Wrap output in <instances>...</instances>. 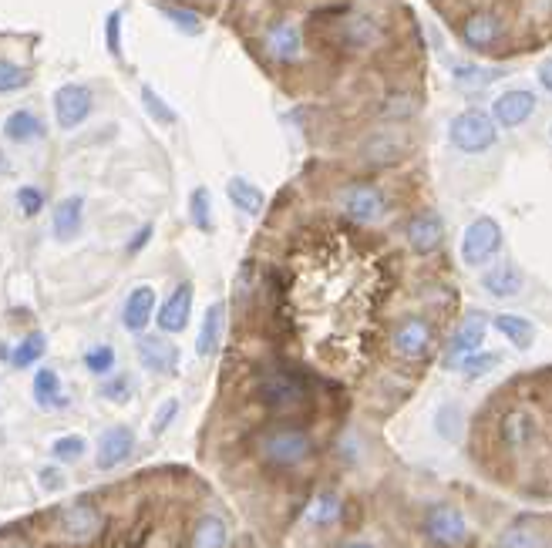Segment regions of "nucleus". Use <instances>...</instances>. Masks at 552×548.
I'll use <instances>...</instances> for the list:
<instances>
[{
	"label": "nucleus",
	"instance_id": "7",
	"mask_svg": "<svg viewBox=\"0 0 552 548\" xmlns=\"http://www.w3.org/2000/svg\"><path fill=\"white\" fill-rule=\"evenodd\" d=\"M435 350V327L425 317H404L391 330V354L404 364H418Z\"/></svg>",
	"mask_w": 552,
	"mask_h": 548
},
{
	"label": "nucleus",
	"instance_id": "4",
	"mask_svg": "<svg viewBox=\"0 0 552 548\" xmlns=\"http://www.w3.org/2000/svg\"><path fill=\"white\" fill-rule=\"evenodd\" d=\"M448 142L462 155H482L499 142V125H495L489 111H478V108L458 111L452 125H448Z\"/></svg>",
	"mask_w": 552,
	"mask_h": 548
},
{
	"label": "nucleus",
	"instance_id": "24",
	"mask_svg": "<svg viewBox=\"0 0 552 548\" xmlns=\"http://www.w3.org/2000/svg\"><path fill=\"white\" fill-rule=\"evenodd\" d=\"M4 138L7 142L27 145V142H38L44 138V122L38 118V111L31 108H17L4 118Z\"/></svg>",
	"mask_w": 552,
	"mask_h": 548
},
{
	"label": "nucleus",
	"instance_id": "52",
	"mask_svg": "<svg viewBox=\"0 0 552 548\" xmlns=\"http://www.w3.org/2000/svg\"><path fill=\"white\" fill-rule=\"evenodd\" d=\"M0 175H11V162H7L4 152H0Z\"/></svg>",
	"mask_w": 552,
	"mask_h": 548
},
{
	"label": "nucleus",
	"instance_id": "6",
	"mask_svg": "<svg viewBox=\"0 0 552 548\" xmlns=\"http://www.w3.org/2000/svg\"><path fill=\"white\" fill-rule=\"evenodd\" d=\"M502 249V226L489 216H478L465 226L462 243H458V253H462L465 266H489Z\"/></svg>",
	"mask_w": 552,
	"mask_h": 548
},
{
	"label": "nucleus",
	"instance_id": "42",
	"mask_svg": "<svg viewBox=\"0 0 552 548\" xmlns=\"http://www.w3.org/2000/svg\"><path fill=\"white\" fill-rule=\"evenodd\" d=\"M122 21H125V14L118 11V7L115 11H108V17H105V48L115 61H122V54H125V48H122Z\"/></svg>",
	"mask_w": 552,
	"mask_h": 548
},
{
	"label": "nucleus",
	"instance_id": "49",
	"mask_svg": "<svg viewBox=\"0 0 552 548\" xmlns=\"http://www.w3.org/2000/svg\"><path fill=\"white\" fill-rule=\"evenodd\" d=\"M536 78H539V85H542V88H546V91H549V95H552V58H546V61H542V64H539Z\"/></svg>",
	"mask_w": 552,
	"mask_h": 548
},
{
	"label": "nucleus",
	"instance_id": "3",
	"mask_svg": "<svg viewBox=\"0 0 552 548\" xmlns=\"http://www.w3.org/2000/svg\"><path fill=\"white\" fill-rule=\"evenodd\" d=\"M256 397L266 411L273 414H293L310 401V387L300 374L287 367H270L256 377Z\"/></svg>",
	"mask_w": 552,
	"mask_h": 548
},
{
	"label": "nucleus",
	"instance_id": "23",
	"mask_svg": "<svg viewBox=\"0 0 552 548\" xmlns=\"http://www.w3.org/2000/svg\"><path fill=\"white\" fill-rule=\"evenodd\" d=\"M223 330H226V303H209L206 313H202V327L196 337V354L199 357H213L223 343Z\"/></svg>",
	"mask_w": 552,
	"mask_h": 548
},
{
	"label": "nucleus",
	"instance_id": "17",
	"mask_svg": "<svg viewBox=\"0 0 552 548\" xmlns=\"http://www.w3.org/2000/svg\"><path fill=\"white\" fill-rule=\"evenodd\" d=\"M404 243H408L414 253H435V249L445 243V219L438 212H414L404 226Z\"/></svg>",
	"mask_w": 552,
	"mask_h": 548
},
{
	"label": "nucleus",
	"instance_id": "18",
	"mask_svg": "<svg viewBox=\"0 0 552 548\" xmlns=\"http://www.w3.org/2000/svg\"><path fill=\"white\" fill-rule=\"evenodd\" d=\"M502 34H505L502 17L492 14V11H475V14L462 24V44H465L468 51H475V54L492 51L495 44L502 41Z\"/></svg>",
	"mask_w": 552,
	"mask_h": 548
},
{
	"label": "nucleus",
	"instance_id": "46",
	"mask_svg": "<svg viewBox=\"0 0 552 548\" xmlns=\"http://www.w3.org/2000/svg\"><path fill=\"white\" fill-rule=\"evenodd\" d=\"M176 417H179V401H176V397H169V401H165L159 411H155V417H152V434H165Z\"/></svg>",
	"mask_w": 552,
	"mask_h": 548
},
{
	"label": "nucleus",
	"instance_id": "9",
	"mask_svg": "<svg viewBox=\"0 0 552 548\" xmlns=\"http://www.w3.org/2000/svg\"><path fill=\"white\" fill-rule=\"evenodd\" d=\"M51 105H54V122H58V128L71 132V128L88 122L91 108H95V95H91L88 85L68 81V85H61L58 91H54Z\"/></svg>",
	"mask_w": 552,
	"mask_h": 548
},
{
	"label": "nucleus",
	"instance_id": "48",
	"mask_svg": "<svg viewBox=\"0 0 552 548\" xmlns=\"http://www.w3.org/2000/svg\"><path fill=\"white\" fill-rule=\"evenodd\" d=\"M38 478H41V488L44 491H61L64 488V475H61L58 468H41Z\"/></svg>",
	"mask_w": 552,
	"mask_h": 548
},
{
	"label": "nucleus",
	"instance_id": "54",
	"mask_svg": "<svg viewBox=\"0 0 552 548\" xmlns=\"http://www.w3.org/2000/svg\"><path fill=\"white\" fill-rule=\"evenodd\" d=\"M549 138H552V125H549Z\"/></svg>",
	"mask_w": 552,
	"mask_h": 548
},
{
	"label": "nucleus",
	"instance_id": "5",
	"mask_svg": "<svg viewBox=\"0 0 552 548\" xmlns=\"http://www.w3.org/2000/svg\"><path fill=\"white\" fill-rule=\"evenodd\" d=\"M421 532H425V538L435 548H462L468 542V535H472V525H468L462 508L438 501L421 518Z\"/></svg>",
	"mask_w": 552,
	"mask_h": 548
},
{
	"label": "nucleus",
	"instance_id": "27",
	"mask_svg": "<svg viewBox=\"0 0 552 548\" xmlns=\"http://www.w3.org/2000/svg\"><path fill=\"white\" fill-rule=\"evenodd\" d=\"M492 327L499 330L515 350H529L532 343H536V323L519 317V313H499V317L492 320Z\"/></svg>",
	"mask_w": 552,
	"mask_h": 548
},
{
	"label": "nucleus",
	"instance_id": "2",
	"mask_svg": "<svg viewBox=\"0 0 552 548\" xmlns=\"http://www.w3.org/2000/svg\"><path fill=\"white\" fill-rule=\"evenodd\" d=\"M337 212L354 226H381L391 216V199L377 182L357 179L337 192Z\"/></svg>",
	"mask_w": 552,
	"mask_h": 548
},
{
	"label": "nucleus",
	"instance_id": "30",
	"mask_svg": "<svg viewBox=\"0 0 552 548\" xmlns=\"http://www.w3.org/2000/svg\"><path fill=\"white\" fill-rule=\"evenodd\" d=\"M435 434H438V438H445L448 444L462 441V434H465V411H462V404L448 401V404L438 407V411H435Z\"/></svg>",
	"mask_w": 552,
	"mask_h": 548
},
{
	"label": "nucleus",
	"instance_id": "33",
	"mask_svg": "<svg viewBox=\"0 0 552 548\" xmlns=\"http://www.w3.org/2000/svg\"><path fill=\"white\" fill-rule=\"evenodd\" d=\"M229 528L219 515H206L199 518L196 535H192V548H226Z\"/></svg>",
	"mask_w": 552,
	"mask_h": 548
},
{
	"label": "nucleus",
	"instance_id": "8",
	"mask_svg": "<svg viewBox=\"0 0 552 548\" xmlns=\"http://www.w3.org/2000/svg\"><path fill=\"white\" fill-rule=\"evenodd\" d=\"M404 155H408V135L401 128H381V132H371L357 148V159H361L364 169H391L398 165Z\"/></svg>",
	"mask_w": 552,
	"mask_h": 548
},
{
	"label": "nucleus",
	"instance_id": "10",
	"mask_svg": "<svg viewBox=\"0 0 552 548\" xmlns=\"http://www.w3.org/2000/svg\"><path fill=\"white\" fill-rule=\"evenodd\" d=\"M485 333H489V320H485L482 313H468V317L455 327L452 340H448V347H445V357H441L445 370H458V364H462L468 354L482 350Z\"/></svg>",
	"mask_w": 552,
	"mask_h": 548
},
{
	"label": "nucleus",
	"instance_id": "31",
	"mask_svg": "<svg viewBox=\"0 0 552 548\" xmlns=\"http://www.w3.org/2000/svg\"><path fill=\"white\" fill-rule=\"evenodd\" d=\"M340 31H344V41L357 51L374 48V44L381 41V27H377L371 17H364V14H354L351 21L340 27Z\"/></svg>",
	"mask_w": 552,
	"mask_h": 548
},
{
	"label": "nucleus",
	"instance_id": "22",
	"mask_svg": "<svg viewBox=\"0 0 552 548\" xmlns=\"http://www.w3.org/2000/svg\"><path fill=\"white\" fill-rule=\"evenodd\" d=\"M152 317H155V290L142 283V286H135V290L128 293V300L122 306V327L128 333H145Z\"/></svg>",
	"mask_w": 552,
	"mask_h": 548
},
{
	"label": "nucleus",
	"instance_id": "12",
	"mask_svg": "<svg viewBox=\"0 0 552 548\" xmlns=\"http://www.w3.org/2000/svg\"><path fill=\"white\" fill-rule=\"evenodd\" d=\"M263 51L276 64H300L303 61V31L293 21H273L263 31Z\"/></svg>",
	"mask_w": 552,
	"mask_h": 548
},
{
	"label": "nucleus",
	"instance_id": "51",
	"mask_svg": "<svg viewBox=\"0 0 552 548\" xmlns=\"http://www.w3.org/2000/svg\"><path fill=\"white\" fill-rule=\"evenodd\" d=\"M340 548H377V545H371V542H364V538H354V542H344Z\"/></svg>",
	"mask_w": 552,
	"mask_h": 548
},
{
	"label": "nucleus",
	"instance_id": "44",
	"mask_svg": "<svg viewBox=\"0 0 552 548\" xmlns=\"http://www.w3.org/2000/svg\"><path fill=\"white\" fill-rule=\"evenodd\" d=\"M17 209H21L27 219L41 216L44 212V192L38 189V185H21V189H17Z\"/></svg>",
	"mask_w": 552,
	"mask_h": 548
},
{
	"label": "nucleus",
	"instance_id": "43",
	"mask_svg": "<svg viewBox=\"0 0 552 548\" xmlns=\"http://www.w3.org/2000/svg\"><path fill=\"white\" fill-rule=\"evenodd\" d=\"M98 394L105 397V401H112V404H128V401H132V377H128V374L108 377L105 384H101Z\"/></svg>",
	"mask_w": 552,
	"mask_h": 548
},
{
	"label": "nucleus",
	"instance_id": "35",
	"mask_svg": "<svg viewBox=\"0 0 552 548\" xmlns=\"http://www.w3.org/2000/svg\"><path fill=\"white\" fill-rule=\"evenodd\" d=\"M189 222L196 226L199 232H213V195H209L206 185H199V189H192L189 195Z\"/></svg>",
	"mask_w": 552,
	"mask_h": 548
},
{
	"label": "nucleus",
	"instance_id": "19",
	"mask_svg": "<svg viewBox=\"0 0 552 548\" xmlns=\"http://www.w3.org/2000/svg\"><path fill=\"white\" fill-rule=\"evenodd\" d=\"M132 451H135V431L128 424H115L98 438L95 464L101 471H112V468H118V464H125L128 458H132Z\"/></svg>",
	"mask_w": 552,
	"mask_h": 548
},
{
	"label": "nucleus",
	"instance_id": "1",
	"mask_svg": "<svg viewBox=\"0 0 552 548\" xmlns=\"http://www.w3.org/2000/svg\"><path fill=\"white\" fill-rule=\"evenodd\" d=\"M314 434L300 424H273L256 438V454L263 458V464L280 471L300 468L314 458Z\"/></svg>",
	"mask_w": 552,
	"mask_h": 548
},
{
	"label": "nucleus",
	"instance_id": "37",
	"mask_svg": "<svg viewBox=\"0 0 552 548\" xmlns=\"http://www.w3.org/2000/svg\"><path fill=\"white\" fill-rule=\"evenodd\" d=\"M155 11H159V14H162L169 24H176L182 34H192V37L202 34V17H199L196 11H189V7H179V4H162V0H159V4H155Z\"/></svg>",
	"mask_w": 552,
	"mask_h": 548
},
{
	"label": "nucleus",
	"instance_id": "50",
	"mask_svg": "<svg viewBox=\"0 0 552 548\" xmlns=\"http://www.w3.org/2000/svg\"><path fill=\"white\" fill-rule=\"evenodd\" d=\"M0 548H31V545H24L21 538H14V535H4L0 538Z\"/></svg>",
	"mask_w": 552,
	"mask_h": 548
},
{
	"label": "nucleus",
	"instance_id": "25",
	"mask_svg": "<svg viewBox=\"0 0 552 548\" xmlns=\"http://www.w3.org/2000/svg\"><path fill=\"white\" fill-rule=\"evenodd\" d=\"M226 195H229V202L243 212V216H260V212L266 209V195L263 189L256 182L250 179H243V175H233V179L226 182Z\"/></svg>",
	"mask_w": 552,
	"mask_h": 548
},
{
	"label": "nucleus",
	"instance_id": "16",
	"mask_svg": "<svg viewBox=\"0 0 552 548\" xmlns=\"http://www.w3.org/2000/svg\"><path fill=\"white\" fill-rule=\"evenodd\" d=\"M135 354L142 360V367L152 370V374H176L179 370V347L172 340H165L162 333H152V337L138 333Z\"/></svg>",
	"mask_w": 552,
	"mask_h": 548
},
{
	"label": "nucleus",
	"instance_id": "53",
	"mask_svg": "<svg viewBox=\"0 0 552 548\" xmlns=\"http://www.w3.org/2000/svg\"><path fill=\"white\" fill-rule=\"evenodd\" d=\"M0 360H11V347L4 340H0Z\"/></svg>",
	"mask_w": 552,
	"mask_h": 548
},
{
	"label": "nucleus",
	"instance_id": "15",
	"mask_svg": "<svg viewBox=\"0 0 552 548\" xmlns=\"http://www.w3.org/2000/svg\"><path fill=\"white\" fill-rule=\"evenodd\" d=\"M58 532L68 538V542H91L101 532V512L91 501H75V505L61 508L58 515Z\"/></svg>",
	"mask_w": 552,
	"mask_h": 548
},
{
	"label": "nucleus",
	"instance_id": "11",
	"mask_svg": "<svg viewBox=\"0 0 552 548\" xmlns=\"http://www.w3.org/2000/svg\"><path fill=\"white\" fill-rule=\"evenodd\" d=\"M536 111H539V98H536V91H529V88H509L492 101V118L499 128L526 125Z\"/></svg>",
	"mask_w": 552,
	"mask_h": 548
},
{
	"label": "nucleus",
	"instance_id": "40",
	"mask_svg": "<svg viewBox=\"0 0 552 548\" xmlns=\"http://www.w3.org/2000/svg\"><path fill=\"white\" fill-rule=\"evenodd\" d=\"M85 370L95 377H108L115 370V347L112 343H98L85 354Z\"/></svg>",
	"mask_w": 552,
	"mask_h": 548
},
{
	"label": "nucleus",
	"instance_id": "32",
	"mask_svg": "<svg viewBox=\"0 0 552 548\" xmlns=\"http://www.w3.org/2000/svg\"><path fill=\"white\" fill-rule=\"evenodd\" d=\"M44 354H48V337H44L41 330H34V333H27V337L11 350V364L17 370H27V367L38 364Z\"/></svg>",
	"mask_w": 552,
	"mask_h": 548
},
{
	"label": "nucleus",
	"instance_id": "21",
	"mask_svg": "<svg viewBox=\"0 0 552 548\" xmlns=\"http://www.w3.org/2000/svg\"><path fill=\"white\" fill-rule=\"evenodd\" d=\"M526 286V276L515 263H499L482 273V290L492 296V300H512V296L522 293Z\"/></svg>",
	"mask_w": 552,
	"mask_h": 548
},
{
	"label": "nucleus",
	"instance_id": "20",
	"mask_svg": "<svg viewBox=\"0 0 552 548\" xmlns=\"http://www.w3.org/2000/svg\"><path fill=\"white\" fill-rule=\"evenodd\" d=\"M81 226H85V199H81V195H64L61 202H54L51 236L58 239V243H71V239H78Z\"/></svg>",
	"mask_w": 552,
	"mask_h": 548
},
{
	"label": "nucleus",
	"instance_id": "39",
	"mask_svg": "<svg viewBox=\"0 0 552 548\" xmlns=\"http://www.w3.org/2000/svg\"><path fill=\"white\" fill-rule=\"evenodd\" d=\"M27 81H31V71L11 58H0V95H14V91L27 88Z\"/></svg>",
	"mask_w": 552,
	"mask_h": 548
},
{
	"label": "nucleus",
	"instance_id": "29",
	"mask_svg": "<svg viewBox=\"0 0 552 548\" xmlns=\"http://www.w3.org/2000/svg\"><path fill=\"white\" fill-rule=\"evenodd\" d=\"M31 394H34V401H38V407H44V411H54V407H61L64 397H61V377H58V370H54V367H41L38 374H34Z\"/></svg>",
	"mask_w": 552,
	"mask_h": 548
},
{
	"label": "nucleus",
	"instance_id": "26",
	"mask_svg": "<svg viewBox=\"0 0 552 548\" xmlns=\"http://www.w3.org/2000/svg\"><path fill=\"white\" fill-rule=\"evenodd\" d=\"M495 548H549V532L536 522H515L495 538Z\"/></svg>",
	"mask_w": 552,
	"mask_h": 548
},
{
	"label": "nucleus",
	"instance_id": "47",
	"mask_svg": "<svg viewBox=\"0 0 552 548\" xmlns=\"http://www.w3.org/2000/svg\"><path fill=\"white\" fill-rule=\"evenodd\" d=\"M152 236H155V226H152V222H145V226L138 229L132 239H128V246H125V256H138V253H142L145 246L152 243Z\"/></svg>",
	"mask_w": 552,
	"mask_h": 548
},
{
	"label": "nucleus",
	"instance_id": "14",
	"mask_svg": "<svg viewBox=\"0 0 552 548\" xmlns=\"http://www.w3.org/2000/svg\"><path fill=\"white\" fill-rule=\"evenodd\" d=\"M499 438L509 451H529L539 441V417L529 407H512L502 414Z\"/></svg>",
	"mask_w": 552,
	"mask_h": 548
},
{
	"label": "nucleus",
	"instance_id": "36",
	"mask_svg": "<svg viewBox=\"0 0 552 548\" xmlns=\"http://www.w3.org/2000/svg\"><path fill=\"white\" fill-rule=\"evenodd\" d=\"M499 364H502V354H495V350H475V354H468L462 364H458V374L465 380H482Z\"/></svg>",
	"mask_w": 552,
	"mask_h": 548
},
{
	"label": "nucleus",
	"instance_id": "34",
	"mask_svg": "<svg viewBox=\"0 0 552 548\" xmlns=\"http://www.w3.org/2000/svg\"><path fill=\"white\" fill-rule=\"evenodd\" d=\"M340 512H344V505H340V495H334V491H324V495H317L314 501H310L307 522L317 525V528H327V525L337 522Z\"/></svg>",
	"mask_w": 552,
	"mask_h": 548
},
{
	"label": "nucleus",
	"instance_id": "45",
	"mask_svg": "<svg viewBox=\"0 0 552 548\" xmlns=\"http://www.w3.org/2000/svg\"><path fill=\"white\" fill-rule=\"evenodd\" d=\"M414 111H418V105H414L411 95H391L381 105V115L388 118V122H404V118H411Z\"/></svg>",
	"mask_w": 552,
	"mask_h": 548
},
{
	"label": "nucleus",
	"instance_id": "28",
	"mask_svg": "<svg viewBox=\"0 0 552 548\" xmlns=\"http://www.w3.org/2000/svg\"><path fill=\"white\" fill-rule=\"evenodd\" d=\"M505 74H509V68H482V64H475V61L452 64V78H455V85H462V88H489L499 78H505Z\"/></svg>",
	"mask_w": 552,
	"mask_h": 548
},
{
	"label": "nucleus",
	"instance_id": "41",
	"mask_svg": "<svg viewBox=\"0 0 552 548\" xmlns=\"http://www.w3.org/2000/svg\"><path fill=\"white\" fill-rule=\"evenodd\" d=\"M85 451H88V441L81 438V434H64V438H58L51 444L54 461H64V464L81 461V458H85Z\"/></svg>",
	"mask_w": 552,
	"mask_h": 548
},
{
	"label": "nucleus",
	"instance_id": "13",
	"mask_svg": "<svg viewBox=\"0 0 552 548\" xmlns=\"http://www.w3.org/2000/svg\"><path fill=\"white\" fill-rule=\"evenodd\" d=\"M192 300H196V286L189 280H182L172 286V293L165 296L162 306L155 310V323H159L162 333H182L189 327L192 317Z\"/></svg>",
	"mask_w": 552,
	"mask_h": 548
},
{
	"label": "nucleus",
	"instance_id": "38",
	"mask_svg": "<svg viewBox=\"0 0 552 548\" xmlns=\"http://www.w3.org/2000/svg\"><path fill=\"white\" fill-rule=\"evenodd\" d=\"M142 108L152 115V122H159V125H176L179 122V115H176V108L169 105L165 98H159V91H155L152 85H142Z\"/></svg>",
	"mask_w": 552,
	"mask_h": 548
}]
</instances>
